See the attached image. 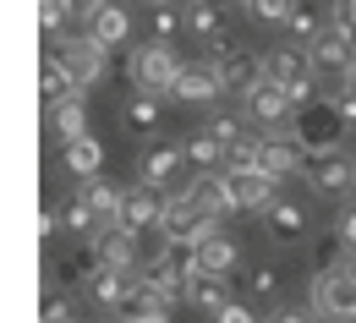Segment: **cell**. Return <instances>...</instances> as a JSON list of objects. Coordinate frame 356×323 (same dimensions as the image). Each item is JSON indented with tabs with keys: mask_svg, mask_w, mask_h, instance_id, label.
Returning <instances> with one entry per match:
<instances>
[{
	"mask_svg": "<svg viewBox=\"0 0 356 323\" xmlns=\"http://www.w3.org/2000/svg\"><path fill=\"white\" fill-rule=\"evenodd\" d=\"M83 203L93 208V220H99V231H110V225H121V192L110 181H83Z\"/></svg>",
	"mask_w": 356,
	"mask_h": 323,
	"instance_id": "cell-24",
	"label": "cell"
},
{
	"mask_svg": "<svg viewBox=\"0 0 356 323\" xmlns=\"http://www.w3.org/2000/svg\"><path fill=\"white\" fill-rule=\"evenodd\" d=\"M334 104H340V115H346V121L356 126V88H351V83H340V93H334Z\"/></svg>",
	"mask_w": 356,
	"mask_h": 323,
	"instance_id": "cell-42",
	"label": "cell"
},
{
	"mask_svg": "<svg viewBox=\"0 0 356 323\" xmlns=\"http://www.w3.org/2000/svg\"><path fill=\"white\" fill-rule=\"evenodd\" d=\"M159 121H165L159 93H132V99H127V110H121V126H127L132 138H154V132H159Z\"/></svg>",
	"mask_w": 356,
	"mask_h": 323,
	"instance_id": "cell-18",
	"label": "cell"
},
{
	"mask_svg": "<svg viewBox=\"0 0 356 323\" xmlns=\"http://www.w3.org/2000/svg\"><path fill=\"white\" fill-rule=\"evenodd\" d=\"M274 285H280V274H274L268 263H258V269H247V296H274Z\"/></svg>",
	"mask_w": 356,
	"mask_h": 323,
	"instance_id": "cell-38",
	"label": "cell"
},
{
	"mask_svg": "<svg viewBox=\"0 0 356 323\" xmlns=\"http://www.w3.org/2000/svg\"><path fill=\"white\" fill-rule=\"evenodd\" d=\"M312 154L296 142V132H264V176H274V181H285V176H307Z\"/></svg>",
	"mask_w": 356,
	"mask_h": 323,
	"instance_id": "cell-6",
	"label": "cell"
},
{
	"mask_svg": "<svg viewBox=\"0 0 356 323\" xmlns=\"http://www.w3.org/2000/svg\"><path fill=\"white\" fill-rule=\"evenodd\" d=\"M49 132H55L60 142H77V138H88V104H83V99L49 104Z\"/></svg>",
	"mask_w": 356,
	"mask_h": 323,
	"instance_id": "cell-25",
	"label": "cell"
},
{
	"mask_svg": "<svg viewBox=\"0 0 356 323\" xmlns=\"http://www.w3.org/2000/svg\"><path fill=\"white\" fill-rule=\"evenodd\" d=\"M302 181L312 186V192H329V197H340V192H351L356 186V159H346V154H318L307 165V176Z\"/></svg>",
	"mask_w": 356,
	"mask_h": 323,
	"instance_id": "cell-11",
	"label": "cell"
},
{
	"mask_svg": "<svg viewBox=\"0 0 356 323\" xmlns=\"http://www.w3.org/2000/svg\"><path fill=\"white\" fill-rule=\"evenodd\" d=\"M285 33H291V44H312V39H323V33H329V28H323V17H318V0H296V6H291Z\"/></svg>",
	"mask_w": 356,
	"mask_h": 323,
	"instance_id": "cell-27",
	"label": "cell"
},
{
	"mask_svg": "<svg viewBox=\"0 0 356 323\" xmlns=\"http://www.w3.org/2000/svg\"><path fill=\"white\" fill-rule=\"evenodd\" d=\"M99 269H104V263H99V252H93V241H88L83 252H66V258L55 263V285H60V290H72V285H93Z\"/></svg>",
	"mask_w": 356,
	"mask_h": 323,
	"instance_id": "cell-23",
	"label": "cell"
},
{
	"mask_svg": "<svg viewBox=\"0 0 356 323\" xmlns=\"http://www.w3.org/2000/svg\"><path fill=\"white\" fill-rule=\"evenodd\" d=\"M159 220H165V197H159V186H127L121 192V231H132V235H143V231H159Z\"/></svg>",
	"mask_w": 356,
	"mask_h": 323,
	"instance_id": "cell-7",
	"label": "cell"
},
{
	"mask_svg": "<svg viewBox=\"0 0 356 323\" xmlns=\"http://www.w3.org/2000/svg\"><path fill=\"white\" fill-rule=\"evenodd\" d=\"M165 313H170V307H165V301H159V290H154V285H143V279H137L132 290L110 307V318H115V323H154V318H165Z\"/></svg>",
	"mask_w": 356,
	"mask_h": 323,
	"instance_id": "cell-15",
	"label": "cell"
},
{
	"mask_svg": "<svg viewBox=\"0 0 356 323\" xmlns=\"http://www.w3.org/2000/svg\"><path fill=\"white\" fill-rule=\"evenodd\" d=\"M39 93H44V110L49 104H66V99H83V83L66 60H44L39 66Z\"/></svg>",
	"mask_w": 356,
	"mask_h": 323,
	"instance_id": "cell-19",
	"label": "cell"
},
{
	"mask_svg": "<svg viewBox=\"0 0 356 323\" xmlns=\"http://www.w3.org/2000/svg\"><path fill=\"white\" fill-rule=\"evenodd\" d=\"M186 192H192V203H197L203 214H214V220H230V214H241V208L230 203V186H225V170H197V176L186 181Z\"/></svg>",
	"mask_w": 356,
	"mask_h": 323,
	"instance_id": "cell-13",
	"label": "cell"
},
{
	"mask_svg": "<svg viewBox=\"0 0 356 323\" xmlns=\"http://www.w3.org/2000/svg\"><path fill=\"white\" fill-rule=\"evenodd\" d=\"M334 231H340V241H346V247L356 252V203L346 208V214H340V225H334Z\"/></svg>",
	"mask_w": 356,
	"mask_h": 323,
	"instance_id": "cell-44",
	"label": "cell"
},
{
	"mask_svg": "<svg viewBox=\"0 0 356 323\" xmlns=\"http://www.w3.org/2000/svg\"><path fill=\"white\" fill-rule=\"evenodd\" d=\"M99 165H104V142L93 138V132H88V138H77V142H66V170H72V176L93 181Z\"/></svg>",
	"mask_w": 356,
	"mask_h": 323,
	"instance_id": "cell-28",
	"label": "cell"
},
{
	"mask_svg": "<svg viewBox=\"0 0 356 323\" xmlns=\"http://www.w3.org/2000/svg\"><path fill=\"white\" fill-rule=\"evenodd\" d=\"M285 93H291V104H296V110L318 99V93H312V77H302V83H285Z\"/></svg>",
	"mask_w": 356,
	"mask_h": 323,
	"instance_id": "cell-41",
	"label": "cell"
},
{
	"mask_svg": "<svg viewBox=\"0 0 356 323\" xmlns=\"http://www.w3.org/2000/svg\"><path fill=\"white\" fill-rule=\"evenodd\" d=\"M83 33H93L104 49H121V44H127V33H132V11H127L121 0H104V6L93 11V22L83 28Z\"/></svg>",
	"mask_w": 356,
	"mask_h": 323,
	"instance_id": "cell-16",
	"label": "cell"
},
{
	"mask_svg": "<svg viewBox=\"0 0 356 323\" xmlns=\"http://www.w3.org/2000/svg\"><path fill=\"white\" fill-rule=\"evenodd\" d=\"M268 323H312V318H307V313H274Z\"/></svg>",
	"mask_w": 356,
	"mask_h": 323,
	"instance_id": "cell-45",
	"label": "cell"
},
{
	"mask_svg": "<svg viewBox=\"0 0 356 323\" xmlns=\"http://www.w3.org/2000/svg\"><path fill=\"white\" fill-rule=\"evenodd\" d=\"M307 307L318 318H334V323H356V252H346L334 269L312 279L307 290Z\"/></svg>",
	"mask_w": 356,
	"mask_h": 323,
	"instance_id": "cell-1",
	"label": "cell"
},
{
	"mask_svg": "<svg viewBox=\"0 0 356 323\" xmlns=\"http://www.w3.org/2000/svg\"><path fill=\"white\" fill-rule=\"evenodd\" d=\"M197 258H203V274H220V279H230L236 269H241V247L230 241V235H214V241H203L197 247Z\"/></svg>",
	"mask_w": 356,
	"mask_h": 323,
	"instance_id": "cell-26",
	"label": "cell"
},
{
	"mask_svg": "<svg viewBox=\"0 0 356 323\" xmlns=\"http://www.w3.org/2000/svg\"><path fill=\"white\" fill-rule=\"evenodd\" d=\"M186 301L203 307V313H220V307H230V285L220 274H197V279H186Z\"/></svg>",
	"mask_w": 356,
	"mask_h": 323,
	"instance_id": "cell-30",
	"label": "cell"
},
{
	"mask_svg": "<svg viewBox=\"0 0 356 323\" xmlns=\"http://www.w3.org/2000/svg\"><path fill=\"white\" fill-rule=\"evenodd\" d=\"M186 33H197L203 44H214L220 33H230V28H225V11H220V6H197V0H186Z\"/></svg>",
	"mask_w": 356,
	"mask_h": 323,
	"instance_id": "cell-32",
	"label": "cell"
},
{
	"mask_svg": "<svg viewBox=\"0 0 356 323\" xmlns=\"http://www.w3.org/2000/svg\"><path fill=\"white\" fill-rule=\"evenodd\" d=\"M214 323H258V318H252L241 301H230V307H220V313H214Z\"/></svg>",
	"mask_w": 356,
	"mask_h": 323,
	"instance_id": "cell-43",
	"label": "cell"
},
{
	"mask_svg": "<svg viewBox=\"0 0 356 323\" xmlns=\"http://www.w3.org/2000/svg\"><path fill=\"white\" fill-rule=\"evenodd\" d=\"M214 66H220V77H225V93H241V99H247V93L268 77L264 55H258V49H247V44H236L225 60H214Z\"/></svg>",
	"mask_w": 356,
	"mask_h": 323,
	"instance_id": "cell-8",
	"label": "cell"
},
{
	"mask_svg": "<svg viewBox=\"0 0 356 323\" xmlns=\"http://www.w3.org/2000/svg\"><path fill=\"white\" fill-rule=\"evenodd\" d=\"M209 132H214V138H220L225 148H230V142L241 138V126H236V115H209Z\"/></svg>",
	"mask_w": 356,
	"mask_h": 323,
	"instance_id": "cell-40",
	"label": "cell"
},
{
	"mask_svg": "<svg viewBox=\"0 0 356 323\" xmlns=\"http://www.w3.org/2000/svg\"><path fill=\"white\" fill-rule=\"evenodd\" d=\"M39 323H72V307H66L60 285H49V290H44V301H39Z\"/></svg>",
	"mask_w": 356,
	"mask_h": 323,
	"instance_id": "cell-37",
	"label": "cell"
},
{
	"mask_svg": "<svg viewBox=\"0 0 356 323\" xmlns=\"http://www.w3.org/2000/svg\"><path fill=\"white\" fill-rule=\"evenodd\" d=\"M154 323H170V318H154Z\"/></svg>",
	"mask_w": 356,
	"mask_h": 323,
	"instance_id": "cell-48",
	"label": "cell"
},
{
	"mask_svg": "<svg viewBox=\"0 0 356 323\" xmlns=\"http://www.w3.org/2000/svg\"><path fill=\"white\" fill-rule=\"evenodd\" d=\"M241 6H247L258 22H274V28H285V17H291V6H296V0H241Z\"/></svg>",
	"mask_w": 356,
	"mask_h": 323,
	"instance_id": "cell-36",
	"label": "cell"
},
{
	"mask_svg": "<svg viewBox=\"0 0 356 323\" xmlns=\"http://www.w3.org/2000/svg\"><path fill=\"white\" fill-rule=\"evenodd\" d=\"M197 220H203V208L192 203V192H176V197H165V220H159V235H165V241H186Z\"/></svg>",
	"mask_w": 356,
	"mask_h": 323,
	"instance_id": "cell-21",
	"label": "cell"
},
{
	"mask_svg": "<svg viewBox=\"0 0 356 323\" xmlns=\"http://www.w3.org/2000/svg\"><path fill=\"white\" fill-rule=\"evenodd\" d=\"M291 132H296V142L318 159V154H340V142H346V132H351V121L340 115V104H334V99H312V104L296 110Z\"/></svg>",
	"mask_w": 356,
	"mask_h": 323,
	"instance_id": "cell-3",
	"label": "cell"
},
{
	"mask_svg": "<svg viewBox=\"0 0 356 323\" xmlns=\"http://www.w3.org/2000/svg\"><path fill=\"white\" fill-rule=\"evenodd\" d=\"M307 49H312V72H318V77H340V83H346L356 72V44L346 33H334V28H329L323 39H312Z\"/></svg>",
	"mask_w": 356,
	"mask_h": 323,
	"instance_id": "cell-9",
	"label": "cell"
},
{
	"mask_svg": "<svg viewBox=\"0 0 356 323\" xmlns=\"http://www.w3.org/2000/svg\"><path fill=\"white\" fill-rule=\"evenodd\" d=\"M60 225H66V208H55V203H44V208H39V241H49V235L60 231Z\"/></svg>",
	"mask_w": 356,
	"mask_h": 323,
	"instance_id": "cell-39",
	"label": "cell"
},
{
	"mask_svg": "<svg viewBox=\"0 0 356 323\" xmlns=\"http://www.w3.org/2000/svg\"><path fill=\"white\" fill-rule=\"evenodd\" d=\"M66 208V231H77V235H99V220H93V208L83 203V192L72 197V203H60Z\"/></svg>",
	"mask_w": 356,
	"mask_h": 323,
	"instance_id": "cell-35",
	"label": "cell"
},
{
	"mask_svg": "<svg viewBox=\"0 0 356 323\" xmlns=\"http://www.w3.org/2000/svg\"><path fill=\"white\" fill-rule=\"evenodd\" d=\"M137 285V269H99V279L88 285V301H99V307H115L127 290Z\"/></svg>",
	"mask_w": 356,
	"mask_h": 323,
	"instance_id": "cell-29",
	"label": "cell"
},
{
	"mask_svg": "<svg viewBox=\"0 0 356 323\" xmlns=\"http://www.w3.org/2000/svg\"><path fill=\"white\" fill-rule=\"evenodd\" d=\"M197 6H220V11H225V6H230V0H197Z\"/></svg>",
	"mask_w": 356,
	"mask_h": 323,
	"instance_id": "cell-46",
	"label": "cell"
},
{
	"mask_svg": "<svg viewBox=\"0 0 356 323\" xmlns=\"http://www.w3.org/2000/svg\"><path fill=\"white\" fill-rule=\"evenodd\" d=\"M181 154H186V165H197V170H225V154H230V148H225L214 132H203V138L181 142Z\"/></svg>",
	"mask_w": 356,
	"mask_h": 323,
	"instance_id": "cell-31",
	"label": "cell"
},
{
	"mask_svg": "<svg viewBox=\"0 0 356 323\" xmlns=\"http://www.w3.org/2000/svg\"><path fill=\"white\" fill-rule=\"evenodd\" d=\"M93 252H99V263H104V269H143L137 235H132V231H121V225H110V231L93 235Z\"/></svg>",
	"mask_w": 356,
	"mask_h": 323,
	"instance_id": "cell-14",
	"label": "cell"
},
{
	"mask_svg": "<svg viewBox=\"0 0 356 323\" xmlns=\"http://www.w3.org/2000/svg\"><path fill=\"white\" fill-rule=\"evenodd\" d=\"M346 83H351V88H356V72H351V77H346Z\"/></svg>",
	"mask_w": 356,
	"mask_h": 323,
	"instance_id": "cell-47",
	"label": "cell"
},
{
	"mask_svg": "<svg viewBox=\"0 0 356 323\" xmlns=\"http://www.w3.org/2000/svg\"><path fill=\"white\" fill-rule=\"evenodd\" d=\"M176 77H181V60H176V49L165 44V39L132 49V83H137V93H170V88H176Z\"/></svg>",
	"mask_w": 356,
	"mask_h": 323,
	"instance_id": "cell-4",
	"label": "cell"
},
{
	"mask_svg": "<svg viewBox=\"0 0 356 323\" xmlns=\"http://www.w3.org/2000/svg\"><path fill=\"white\" fill-rule=\"evenodd\" d=\"M225 186H230V203L247 214V208H268L274 203V176H264V170H225Z\"/></svg>",
	"mask_w": 356,
	"mask_h": 323,
	"instance_id": "cell-12",
	"label": "cell"
},
{
	"mask_svg": "<svg viewBox=\"0 0 356 323\" xmlns=\"http://www.w3.org/2000/svg\"><path fill=\"white\" fill-rule=\"evenodd\" d=\"M264 66H268V77H274V83H302V77H318V72H312V49L307 44H274L264 55Z\"/></svg>",
	"mask_w": 356,
	"mask_h": 323,
	"instance_id": "cell-17",
	"label": "cell"
},
{
	"mask_svg": "<svg viewBox=\"0 0 356 323\" xmlns=\"http://www.w3.org/2000/svg\"><path fill=\"white\" fill-rule=\"evenodd\" d=\"M176 99H186V104H214L225 93V77H220V66L214 60H192V66H181V77H176Z\"/></svg>",
	"mask_w": 356,
	"mask_h": 323,
	"instance_id": "cell-10",
	"label": "cell"
},
{
	"mask_svg": "<svg viewBox=\"0 0 356 323\" xmlns=\"http://www.w3.org/2000/svg\"><path fill=\"white\" fill-rule=\"evenodd\" d=\"M264 165V138H241L230 142V154H225V170H258Z\"/></svg>",
	"mask_w": 356,
	"mask_h": 323,
	"instance_id": "cell-34",
	"label": "cell"
},
{
	"mask_svg": "<svg viewBox=\"0 0 356 323\" xmlns=\"http://www.w3.org/2000/svg\"><path fill=\"white\" fill-rule=\"evenodd\" d=\"M247 121H258L264 132H280L285 121H296V104H291V93H285V83H274V77H264L258 88L247 93Z\"/></svg>",
	"mask_w": 356,
	"mask_h": 323,
	"instance_id": "cell-5",
	"label": "cell"
},
{
	"mask_svg": "<svg viewBox=\"0 0 356 323\" xmlns=\"http://www.w3.org/2000/svg\"><path fill=\"white\" fill-rule=\"evenodd\" d=\"M181 28H186V11H176L170 0H154V6H148V33H154V39H165V44H170Z\"/></svg>",
	"mask_w": 356,
	"mask_h": 323,
	"instance_id": "cell-33",
	"label": "cell"
},
{
	"mask_svg": "<svg viewBox=\"0 0 356 323\" xmlns=\"http://www.w3.org/2000/svg\"><path fill=\"white\" fill-rule=\"evenodd\" d=\"M181 159H186V154H181L176 142H159V148H148V154L137 159V181H143V186H165V181L181 170Z\"/></svg>",
	"mask_w": 356,
	"mask_h": 323,
	"instance_id": "cell-22",
	"label": "cell"
},
{
	"mask_svg": "<svg viewBox=\"0 0 356 323\" xmlns=\"http://www.w3.org/2000/svg\"><path fill=\"white\" fill-rule=\"evenodd\" d=\"M264 231L274 241H307V208H296V203H268L264 208Z\"/></svg>",
	"mask_w": 356,
	"mask_h": 323,
	"instance_id": "cell-20",
	"label": "cell"
},
{
	"mask_svg": "<svg viewBox=\"0 0 356 323\" xmlns=\"http://www.w3.org/2000/svg\"><path fill=\"white\" fill-rule=\"evenodd\" d=\"M110 55L115 49H104L93 33H44V60H66L72 72H77V83L93 88V83H104V72H110Z\"/></svg>",
	"mask_w": 356,
	"mask_h": 323,
	"instance_id": "cell-2",
	"label": "cell"
}]
</instances>
